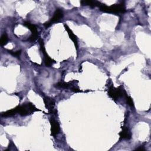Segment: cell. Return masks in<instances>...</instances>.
<instances>
[{
  "mask_svg": "<svg viewBox=\"0 0 151 151\" xmlns=\"http://www.w3.org/2000/svg\"><path fill=\"white\" fill-rule=\"evenodd\" d=\"M24 25L27 27L31 32V35L29 37V40L34 42L35 41L38 37V31L37 27L34 24H32L28 22H25L24 23Z\"/></svg>",
  "mask_w": 151,
  "mask_h": 151,
  "instance_id": "cell-6",
  "label": "cell"
},
{
  "mask_svg": "<svg viewBox=\"0 0 151 151\" xmlns=\"http://www.w3.org/2000/svg\"><path fill=\"white\" fill-rule=\"evenodd\" d=\"M18 113L22 116L29 115L35 111H40V110L37 109L35 106L31 103H24L22 105L18 106L17 107Z\"/></svg>",
  "mask_w": 151,
  "mask_h": 151,
  "instance_id": "cell-2",
  "label": "cell"
},
{
  "mask_svg": "<svg viewBox=\"0 0 151 151\" xmlns=\"http://www.w3.org/2000/svg\"><path fill=\"white\" fill-rule=\"evenodd\" d=\"M7 42H8V36L6 34V33L4 32L1 36V38L0 40V44H1V46H3V45H6Z\"/></svg>",
  "mask_w": 151,
  "mask_h": 151,
  "instance_id": "cell-14",
  "label": "cell"
},
{
  "mask_svg": "<svg viewBox=\"0 0 151 151\" xmlns=\"http://www.w3.org/2000/svg\"><path fill=\"white\" fill-rule=\"evenodd\" d=\"M126 101H127V103L132 107H134V103H133V101L132 100V99L127 96V94H126Z\"/></svg>",
  "mask_w": 151,
  "mask_h": 151,
  "instance_id": "cell-15",
  "label": "cell"
},
{
  "mask_svg": "<svg viewBox=\"0 0 151 151\" xmlns=\"http://www.w3.org/2000/svg\"><path fill=\"white\" fill-rule=\"evenodd\" d=\"M40 48L42 51V52L44 54V63L45 64L47 67H50L51 65H52L54 63H55V61L52 60L51 58L49 57V55L47 54L46 52L45 47H44V41L42 39H40Z\"/></svg>",
  "mask_w": 151,
  "mask_h": 151,
  "instance_id": "cell-5",
  "label": "cell"
},
{
  "mask_svg": "<svg viewBox=\"0 0 151 151\" xmlns=\"http://www.w3.org/2000/svg\"><path fill=\"white\" fill-rule=\"evenodd\" d=\"M17 113H18V110H17V107L14 109H12L11 110H8L6 111L3 112L1 114V116L2 117H11L13 116L14 115H15Z\"/></svg>",
  "mask_w": 151,
  "mask_h": 151,
  "instance_id": "cell-13",
  "label": "cell"
},
{
  "mask_svg": "<svg viewBox=\"0 0 151 151\" xmlns=\"http://www.w3.org/2000/svg\"><path fill=\"white\" fill-rule=\"evenodd\" d=\"M145 150V148H143V147H141V146L140 147L136 149V150Z\"/></svg>",
  "mask_w": 151,
  "mask_h": 151,
  "instance_id": "cell-17",
  "label": "cell"
},
{
  "mask_svg": "<svg viewBox=\"0 0 151 151\" xmlns=\"http://www.w3.org/2000/svg\"><path fill=\"white\" fill-rule=\"evenodd\" d=\"M50 122L51 124V134L53 136H56L60 130V124L57 120L52 118L50 120Z\"/></svg>",
  "mask_w": 151,
  "mask_h": 151,
  "instance_id": "cell-7",
  "label": "cell"
},
{
  "mask_svg": "<svg viewBox=\"0 0 151 151\" xmlns=\"http://www.w3.org/2000/svg\"><path fill=\"white\" fill-rule=\"evenodd\" d=\"M78 81L77 80H72V81H71L70 82H67V83L63 82V81H60V82H58L57 84H55L54 85V86L55 87L60 88H65V89L70 88V89H71V88L74 84L78 83Z\"/></svg>",
  "mask_w": 151,
  "mask_h": 151,
  "instance_id": "cell-8",
  "label": "cell"
},
{
  "mask_svg": "<svg viewBox=\"0 0 151 151\" xmlns=\"http://www.w3.org/2000/svg\"><path fill=\"white\" fill-rule=\"evenodd\" d=\"M125 93V91L120 87L116 88L113 86H111L108 91L109 96L114 100H117L119 97L123 96Z\"/></svg>",
  "mask_w": 151,
  "mask_h": 151,
  "instance_id": "cell-4",
  "label": "cell"
},
{
  "mask_svg": "<svg viewBox=\"0 0 151 151\" xmlns=\"http://www.w3.org/2000/svg\"><path fill=\"white\" fill-rule=\"evenodd\" d=\"M119 136L122 139L129 140L131 139L132 133L128 127H122V130L119 133Z\"/></svg>",
  "mask_w": 151,
  "mask_h": 151,
  "instance_id": "cell-10",
  "label": "cell"
},
{
  "mask_svg": "<svg viewBox=\"0 0 151 151\" xmlns=\"http://www.w3.org/2000/svg\"><path fill=\"white\" fill-rule=\"evenodd\" d=\"M80 3L82 5L90 6L91 7L99 6L100 4H101V2L96 1H80Z\"/></svg>",
  "mask_w": 151,
  "mask_h": 151,
  "instance_id": "cell-12",
  "label": "cell"
},
{
  "mask_svg": "<svg viewBox=\"0 0 151 151\" xmlns=\"http://www.w3.org/2000/svg\"><path fill=\"white\" fill-rule=\"evenodd\" d=\"M44 102L46 109H48L50 111L52 112L54 110V106H55V102L54 100L49 97H44Z\"/></svg>",
  "mask_w": 151,
  "mask_h": 151,
  "instance_id": "cell-9",
  "label": "cell"
},
{
  "mask_svg": "<svg viewBox=\"0 0 151 151\" xmlns=\"http://www.w3.org/2000/svg\"><path fill=\"white\" fill-rule=\"evenodd\" d=\"M63 17V11L60 8H57L55 11L54 15L51 18L50 21L48 22H46L44 24V25L45 27V28L49 27L50 25H51L53 23L58 22Z\"/></svg>",
  "mask_w": 151,
  "mask_h": 151,
  "instance_id": "cell-3",
  "label": "cell"
},
{
  "mask_svg": "<svg viewBox=\"0 0 151 151\" xmlns=\"http://www.w3.org/2000/svg\"><path fill=\"white\" fill-rule=\"evenodd\" d=\"M64 27H65V30L67 31L68 35H69V37L73 41V42H74V45H75V47L76 48L77 50L78 49V41H77V37L74 34V33L73 32V31L71 30V29L65 24L64 25Z\"/></svg>",
  "mask_w": 151,
  "mask_h": 151,
  "instance_id": "cell-11",
  "label": "cell"
},
{
  "mask_svg": "<svg viewBox=\"0 0 151 151\" xmlns=\"http://www.w3.org/2000/svg\"><path fill=\"white\" fill-rule=\"evenodd\" d=\"M99 7L101 11L106 13L119 14L123 13L126 11L125 5L123 3L114 4L111 6H107L105 4L101 3Z\"/></svg>",
  "mask_w": 151,
  "mask_h": 151,
  "instance_id": "cell-1",
  "label": "cell"
},
{
  "mask_svg": "<svg viewBox=\"0 0 151 151\" xmlns=\"http://www.w3.org/2000/svg\"><path fill=\"white\" fill-rule=\"evenodd\" d=\"M8 52L10 53L11 55H12L14 57H18L20 55L21 53V50H18V51H12L9 50V51H8Z\"/></svg>",
  "mask_w": 151,
  "mask_h": 151,
  "instance_id": "cell-16",
  "label": "cell"
}]
</instances>
